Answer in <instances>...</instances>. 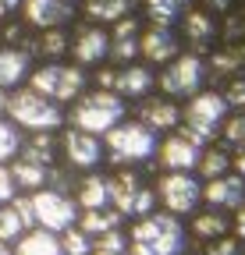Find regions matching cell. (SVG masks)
I'll return each mask as SVG.
<instances>
[{"instance_id": "47", "label": "cell", "mask_w": 245, "mask_h": 255, "mask_svg": "<svg viewBox=\"0 0 245 255\" xmlns=\"http://www.w3.org/2000/svg\"><path fill=\"white\" fill-rule=\"evenodd\" d=\"M68 4H75V0H68Z\"/></svg>"}, {"instance_id": "46", "label": "cell", "mask_w": 245, "mask_h": 255, "mask_svg": "<svg viewBox=\"0 0 245 255\" xmlns=\"http://www.w3.org/2000/svg\"><path fill=\"white\" fill-rule=\"evenodd\" d=\"M0 255H11V245H4V241H0Z\"/></svg>"}, {"instance_id": "19", "label": "cell", "mask_w": 245, "mask_h": 255, "mask_svg": "<svg viewBox=\"0 0 245 255\" xmlns=\"http://www.w3.org/2000/svg\"><path fill=\"white\" fill-rule=\"evenodd\" d=\"M139 21L128 14V18H121V21H114V32H110V60H117L121 68L139 53Z\"/></svg>"}, {"instance_id": "27", "label": "cell", "mask_w": 245, "mask_h": 255, "mask_svg": "<svg viewBox=\"0 0 245 255\" xmlns=\"http://www.w3.org/2000/svg\"><path fill=\"white\" fill-rule=\"evenodd\" d=\"M21 145H25V131L7 121V117H0V163H11V159L21 156Z\"/></svg>"}, {"instance_id": "9", "label": "cell", "mask_w": 245, "mask_h": 255, "mask_svg": "<svg viewBox=\"0 0 245 255\" xmlns=\"http://www.w3.org/2000/svg\"><path fill=\"white\" fill-rule=\"evenodd\" d=\"M157 199L167 206L171 216H185L196 213V206L203 202V188L192 174H164L157 184Z\"/></svg>"}, {"instance_id": "32", "label": "cell", "mask_w": 245, "mask_h": 255, "mask_svg": "<svg viewBox=\"0 0 245 255\" xmlns=\"http://www.w3.org/2000/svg\"><path fill=\"white\" fill-rule=\"evenodd\" d=\"M192 231H196L199 238H206V241H217V238L228 234V216H224V213H199V216L192 220Z\"/></svg>"}, {"instance_id": "31", "label": "cell", "mask_w": 245, "mask_h": 255, "mask_svg": "<svg viewBox=\"0 0 245 255\" xmlns=\"http://www.w3.org/2000/svg\"><path fill=\"white\" fill-rule=\"evenodd\" d=\"M185 36H189L192 46H206V43L213 39V21H210V14L189 11V14H185Z\"/></svg>"}, {"instance_id": "39", "label": "cell", "mask_w": 245, "mask_h": 255, "mask_svg": "<svg viewBox=\"0 0 245 255\" xmlns=\"http://www.w3.org/2000/svg\"><path fill=\"white\" fill-rule=\"evenodd\" d=\"M206 255H242V252H238V241L235 238H217V241H210Z\"/></svg>"}, {"instance_id": "22", "label": "cell", "mask_w": 245, "mask_h": 255, "mask_svg": "<svg viewBox=\"0 0 245 255\" xmlns=\"http://www.w3.org/2000/svg\"><path fill=\"white\" fill-rule=\"evenodd\" d=\"M7 167H11V174H14V184H18L21 195H32V191H39V188L50 184V167L36 163V159L18 156V159H11Z\"/></svg>"}, {"instance_id": "2", "label": "cell", "mask_w": 245, "mask_h": 255, "mask_svg": "<svg viewBox=\"0 0 245 255\" xmlns=\"http://www.w3.org/2000/svg\"><path fill=\"white\" fill-rule=\"evenodd\" d=\"M228 110H231V107L224 103V96H221V92H196L192 100H189V107H185V114H181L178 135H181V138H189V142L199 145V149H206L210 138L224 128Z\"/></svg>"}, {"instance_id": "24", "label": "cell", "mask_w": 245, "mask_h": 255, "mask_svg": "<svg viewBox=\"0 0 245 255\" xmlns=\"http://www.w3.org/2000/svg\"><path fill=\"white\" fill-rule=\"evenodd\" d=\"M82 11L89 21H121L135 11V0H82Z\"/></svg>"}, {"instance_id": "38", "label": "cell", "mask_w": 245, "mask_h": 255, "mask_svg": "<svg viewBox=\"0 0 245 255\" xmlns=\"http://www.w3.org/2000/svg\"><path fill=\"white\" fill-rule=\"evenodd\" d=\"M18 195H21V191H18V184H14V174H11V167H7V163H0V206L14 202Z\"/></svg>"}, {"instance_id": "41", "label": "cell", "mask_w": 245, "mask_h": 255, "mask_svg": "<svg viewBox=\"0 0 245 255\" xmlns=\"http://www.w3.org/2000/svg\"><path fill=\"white\" fill-rule=\"evenodd\" d=\"M231 167H235V174H238V177H245V149L231 159Z\"/></svg>"}, {"instance_id": "29", "label": "cell", "mask_w": 245, "mask_h": 255, "mask_svg": "<svg viewBox=\"0 0 245 255\" xmlns=\"http://www.w3.org/2000/svg\"><path fill=\"white\" fill-rule=\"evenodd\" d=\"M196 170H199L206 181L224 177V174L231 170V156H228L224 149H210V145H206V149L199 152V167H196Z\"/></svg>"}, {"instance_id": "35", "label": "cell", "mask_w": 245, "mask_h": 255, "mask_svg": "<svg viewBox=\"0 0 245 255\" xmlns=\"http://www.w3.org/2000/svg\"><path fill=\"white\" fill-rule=\"evenodd\" d=\"M221 135H224V142L231 145V149H245V110H238L235 117H228L224 121V128H221Z\"/></svg>"}, {"instance_id": "43", "label": "cell", "mask_w": 245, "mask_h": 255, "mask_svg": "<svg viewBox=\"0 0 245 255\" xmlns=\"http://www.w3.org/2000/svg\"><path fill=\"white\" fill-rule=\"evenodd\" d=\"M18 4H21V0H0V18H4L7 11H14Z\"/></svg>"}, {"instance_id": "6", "label": "cell", "mask_w": 245, "mask_h": 255, "mask_svg": "<svg viewBox=\"0 0 245 255\" xmlns=\"http://www.w3.org/2000/svg\"><path fill=\"white\" fill-rule=\"evenodd\" d=\"M132 241L146 245L153 255H181L185 252V231H181V223L171 213H149V216L135 220Z\"/></svg>"}, {"instance_id": "28", "label": "cell", "mask_w": 245, "mask_h": 255, "mask_svg": "<svg viewBox=\"0 0 245 255\" xmlns=\"http://www.w3.org/2000/svg\"><path fill=\"white\" fill-rule=\"evenodd\" d=\"M146 11L153 25H174L181 18V11H189V0H146Z\"/></svg>"}, {"instance_id": "40", "label": "cell", "mask_w": 245, "mask_h": 255, "mask_svg": "<svg viewBox=\"0 0 245 255\" xmlns=\"http://www.w3.org/2000/svg\"><path fill=\"white\" fill-rule=\"evenodd\" d=\"M235 234H238V238L245 241V202L238 206V216H235Z\"/></svg>"}, {"instance_id": "44", "label": "cell", "mask_w": 245, "mask_h": 255, "mask_svg": "<svg viewBox=\"0 0 245 255\" xmlns=\"http://www.w3.org/2000/svg\"><path fill=\"white\" fill-rule=\"evenodd\" d=\"M206 4H210V7H213V11H224V7H228V4H231V0H206Z\"/></svg>"}, {"instance_id": "26", "label": "cell", "mask_w": 245, "mask_h": 255, "mask_svg": "<svg viewBox=\"0 0 245 255\" xmlns=\"http://www.w3.org/2000/svg\"><path fill=\"white\" fill-rule=\"evenodd\" d=\"M117 223H121V216H117L114 209H82V213H78V227H82L89 238H100V234H107V231H117Z\"/></svg>"}, {"instance_id": "33", "label": "cell", "mask_w": 245, "mask_h": 255, "mask_svg": "<svg viewBox=\"0 0 245 255\" xmlns=\"http://www.w3.org/2000/svg\"><path fill=\"white\" fill-rule=\"evenodd\" d=\"M60 248H64V255H89L93 252V238L75 223V227H68L64 234H60Z\"/></svg>"}, {"instance_id": "42", "label": "cell", "mask_w": 245, "mask_h": 255, "mask_svg": "<svg viewBox=\"0 0 245 255\" xmlns=\"http://www.w3.org/2000/svg\"><path fill=\"white\" fill-rule=\"evenodd\" d=\"M125 255H153V252H149L146 245H139V241H128V252H125Z\"/></svg>"}, {"instance_id": "34", "label": "cell", "mask_w": 245, "mask_h": 255, "mask_svg": "<svg viewBox=\"0 0 245 255\" xmlns=\"http://www.w3.org/2000/svg\"><path fill=\"white\" fill-rule=\"evenodd\" d=\"M128 252V238L121 231H107L100 238H93V252L89 255H125Z\"/></svg>"}, {"instance_id": "45", "label": "cell", "mask_w": 245, "mask_h": 255, "mask_svg": "<svg viewBox=\"0 0 245 255\" xmlns=\"http://www.w3.org/2000/svg\"><path fill=\"white\" fill-rule=\"evenodd\" d=\"M7 114V89H0V117Z\"/></svg>"}, {"instance_id": "4", "label": "cell", "mask_w": 245, "mask_h": 255, "mask_svg": "<svg viewBox=\"0 0 245 255\" xmlns=\"http://www.w3.org/2000/svg\"><path fill=\"white\" fill-rule=\"evenodd\" d=\"M157 131H149L142 121H121L103 135V149L110 163H146L157 156Z\"/></svg>"}, {"instance_id": "16", "label": "cell", "mask_w": 245, "mask_h": 255, "mask_svg": "<svg viewBox=\"0 0 245 255\" xmlns=\"http://www.w3.org/2000/svg\"><path fill=\"white\" fill-rule=\"evenodd\" d=\"M203 199L213 209H238L245 202V177L238 174H224V177H213L203 184Z\"/></svg>"}, {"instance_id": "30", "label": "cell", "mask_w": 245, "mask_h": 255, "mask_svg": "<svg viewBox=\"0 0 245 255\" xmlns=\"http://www.w3.org/2000/svg\"><path fill=\"white\" fill-rule=\"evenodd\" d=\"M32 50H39L43 57H60L71 50V39L64 28H46V32H39V39H32Z\"/></svg>"}, {"instance_id": "11", "label": "cell", "mask_w": 245, "mask_h": 255, "mask_svg": "<svg viewBox=\"0 0 245 255\" xmlns=\"http://www.w3.org/2000/svg\"><path fill=\"white\" fill-rule=\"evenodd\" d=\"M199 145H192L189 138H181L178 131H171L160 145H157V156H160V167L167 174H192L199 167Z\"/></svg>"}, {"instance_id": "13", "label": "cell", "mask_w": 245, "mask_h": 255, "mask_svg": "<svg viewBox=\"0 0 245 255\" xmlns=\"http://www.w3.org/2000/svg\"><path fill=\"white\" fill-rule=\"evenodd\" d=\"M71 4L68 0H21V18L25 25H32L39 32L46 28H60L64 21H71Z\"/></svg>"}, {"instance_id": "36", "label": "cell", "mask_w": 245, "mask_h": 255, "mask_svg": "<svg viewBox=\"0 0 245 255\" xmlns=\"http://www.w3.org/2000/svg\"><path fill=\"white\" fill-rule=\"evenodd\" d=\"M221 96H224V103H228V107H235V110H245V75H235Z\"/></svg>"}, {"instance_id": "8", "label": "cell", "mask_w": 245, "mask_h": 255, "mask_svg": "<svg viewBox=\"0 0 245 255\" xmlns=\"http://www.w3.org/2000/svg\"><path fill=\"white\" fill-rule=\"evenodd\" d=\"M157 82H160V89H164L167 96H178V100H192L196 92H203L206 64H203L199 53H181V57H174L167 68H164V75H160Z\"/></svg>"}, {"instance_id": "10", "label": "cell", "mask_w": 245, "mask_h": 255, "mask_svg": "<svg viewBox=\"0 0 245 255\" xmlns=\"http://www.w3.org/2000/svg\"><path fill=\"white\" fill-rule=\"evenodd\" d=\"M60 152H64L68 167L85 170V174H89V170H96V167L103 163V156H107L103 138H100V135L82 131V128H68V131L60 135Z\"/></svg>"}, {"instance_id": "18", "label": "cell", "mask_w": 245, "mask_h": 255, "mask_svg": "<svg viewBox=\"0 0 245 255\" xmlns=\"http://www.w3.org/2000/svg\"><path fill=\"white\" fill-rule=\"evenodd\" d=\"M28 71H32V57L21 46H0V89H21V82H28Z\"/></svg>"}, {"instance_id": "5", "label": "cell", "mask_w": 245, "mask_h": 255, "mask_svg": "<svg viewBox=\"0 0 245 255\" xmlns=\"http://www.w3.org/2000/svg\"><path fill=\"white\" fill-rule=\"evenodd\" d=\"M28 89H36L39 96L53 103H75L78 96L85 92V71L78 64H43V68H32L28 71Z\"/></svg>"}, {"instance_id": "21", "label": "cell", "mask_w": 245, "mask_h": 255, "mask_svg": "<svg viewBox=\"0 0 245 255\" xmlns=\"http://www.w3.org/2000/svg\"><path fill=\"white\" fill-rule=\"evenodd\" d=\"M11 255H64V248H60V234L32 227L11 245Z\"/></svg>"}, {"instance_id": "1", "label": "cell", "mask_w": 245, "mask_h": 255, "mask_svg": "<svg viewBox=\"0 0 245 255\" xmlns=\"http://www.w3.org/2000/svg\"><path fill=\"white\" fill-rule=\"evenodd\" d=\"M4 117L14 121L28 135H43V131H57V128L64 124V107L25 85V89L7 92V114Z\"/></svg>"}, {"instance_id": "3", "label": "cell", "mask_w": 245, "mask_h": 255, "mask_svg": "<svg viewBox=\"0 0 245 255\" xmlns=\"http://www.w3.org/2000/svg\"><path fill=\"white\" fill-rule=\"evenodd\" d=\"M125 100L117 92H107V89H93V92H82L75 107H71V128H82L89 135H107L110 128H117L125 121Z\"/></svg>"}, {"instance_id": "48", "label": "cell", "mask_w": 245, "mask_h": 255, "mask_svg": "<svg viewBox=\"0 0 245 255\" xmlns=\"http://www.w3.org/2000/svg\"><path fill=\"white\" fill-rule=\"evenodd\" d=\"M242 255H245V252H242Z\"/></svg>"}, {"instance_id": "15", "label": "cell", "mask_w": 245, "mask_h": 255, "mask_svg": "<svg viewBox=\"0 0 245 255\" xmlns=\"http://www.w3.org/2000/svg\"><path fill=\"white\" fill-rule=\"evenodd\" d=\"M139 121L149 128V131H178V124H181V107L171 100V96H153V100H142Z\"/></svg>"}, {"instance_id": "17", "label": "cell", "mask_w": 245, "mask_h": 255, "mask_svg": "<svg viewBox=\"0 0 245 255\" xmlns=\"http://www.w3.org/2000/svg\"><path fill=\"white\" fill-rule=\"evenodd\" d=\"M153 85H157V78H153V68H146V64H125L114 75V92L121 100H142Z\"/></svg>"}, {"instance_id": "7", "label": "cell", "mask_w": 245, "mask_h": 255, "mask_svg": "<svg viewBox=\"0 0 245 255\" xmlns=\"http://www.w3.org/2000/svg\"><path fill=\"white\" fill-rule=\"evenodd\" d=\"M28 199H32L36 227H43L50 234H64L68 227L78 223V202H75V195H64V191H57V188H39Z\"/></svg>"}, {"instance_id": "37", "label": "cell", "mask_w": 245, "mask_h": 255, "mask_svg": "<svg viewBox=\"0 0 245 255\" xmlns=\"http://www.w3.org/2000/svg\"><path fill=\"white\" fill-rule=\"evenodd\" d=\"M242 64H245V53L228 50V53H217V57H213V71H221V75H235Z\"/></svg>"}, {"instance_id": "23", "label": "cell", "mask_w": 245, "mask_h": 255, "mask_svg": "<svg viewBox=\"0 0 245 255\" xmlns=\"http://www.w3.org/2000/svg\"><path fill=\"white\" fill-rule=\"evenodd\" d=\"M75 202H78V209H110L107 177H100L96 170H89L78 181V188H75Z\"/></svg>"}, {"instance_id": "25", "label": "cell", "mask_w": 245, "mask_h": 255, "mask_svg": "<svg viewBox=\"0 0 245 255\" xmlns=\"http://www.w3.org/2000/svg\"><path fill=\"white\" fill-rule=\"evenodd\" d=\"M25 231H32V223L25 220V213H21L18 202L0 206V241H4V245H14Z\"/></svg>"}, {"instance_id": "12", "label": "cell", "mask_w": 245, "mask_h": 255, "mask_svg": "<svg viewBox=\"0 0 245 255\" xmlns=\"http://www.w3.org/2000/svg\"><path fill=\"white\" fill-rule=\"evenodd\" d=\"M71 57H75L78 68L107 60L110 57V32H103L100 25H82L71 36Z\"/></svg>"}, {"instance_id": "20", "label": "cell", "mask_w": 245, "mask_h": 255, "mask_svg": "<svg viewBox=\"0 0 245 255\" xmlns=\"http://www.w3.org/2000/svg\"><path fill=\"white\" fill-rule=\"evenodd\" d=\"M139 177L132 170H117L114 177H107V191H110V209L117 216H132L135 209V195H139Z\"/></svg>"}, {"instance_id": "14", "label": "cell", "mask_w": 245, "mask_h": 255, "mask_svg": "<svg viewBox=\"0 0 245 255\" xmlns=\"http://www.w3.org/2000/svg\"><path fill=\"white\" fill-rule=\"evenodd\" d=\"M178 50H181V43L174 36V28H167V25H149L139 36V53L149 64H171L178 57Z\"/></svg>"}]
</instances>
